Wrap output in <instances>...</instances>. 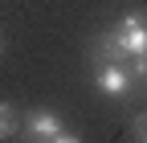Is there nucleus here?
I'll list each match as a JSON object with an SVG mask.
<instances>
[{
    "mask_svg": "<svg viewBox=\"0 0 147 143\" xmlns=\"http://www.w3.org/2000/svg\"><path fill=\"white\" fill-rule=\"evenodd\" d=\"M94 86L102 94H110V98H127V90H131V78H127V69L123 65H115V61H106V65H98L94 69Z\"/></svg>",
    "mask_w": 147,
    "mask_h": 143,
    "instance_id": "obj_2",
    "label": "nucleus"
},
{
    "mask_svg": "<svg viewBox=\"0 0 147 143\" xmlns=\"http://www.w3.org/2000/svg\"><path fill=\"white\" fill-rule=\"evenodd\" d=\"M0 49H4V41H0Z\"/></svg>",
    "mask_w": 147,
    "mask_h": 143,
    "instance_id": "obj_7",
    "label": "nucleus"
},
{
    "mask_svg": "<svg viewBox=\"0 0 147 143\" xmlns=\"http://www.w3.org/2000/svg\"><path fill=\"white\" fill-rule=\"evenodd\" d=\"M131 74H135V82L147 86V57H131Z\"/></svg>",
    "mask_w": 147,
    "mask_h": 143,
    "instance_id": "obj_5",
    "label": "nucleus"
},
{
    "mask_svg": "<svg viewBox=\"0 0 147 143\" xmlns=\"http://www.w3.org/2000/svg\"><path fill=\"white\" fill-rule=\"evenodd\" d=\"M65 131V123H61V115H53V111H33L25 123H21V143H45V139H53V135H61Z\"/></svg>",
    "mask_w": 147,
    "mask_h": 143,
    "instance_id": "obj_1",
    "label": "nucleus"
},
{
    "mask_svg": "<svg viewBox=\"0 0 147 143\" xmlns=\"http://www.w3.org/2000/svg\"><path fill=\"white\" fill-rule=\"evenodd\" d=\"M45 143H82V135H74V131H61V135H53V139H45Z\"/></svg>",
    "mask_w": 147,
    "mask_h": 143,
    "instance_id": "obj_6",
    "label": "nucleus"
},
{
    "mask_svg": "<svg viewBox=\"0 0 147 143\" xmlns=\"http://www.w3.org/2000/svg\"><path fill=\"white\" fill-rule=\"evenodd\" d=\"M131 135H135V143H147V111H143V115H135V123H131Z\"/></svg>",
    "mask_w": 147,
    "mask_h": 143,
    "instance_id": "obj_4",
    "label": "nucleus"
},
{
    "mask_svg": "<svg viewBox=\"0 0 147 143\" xmlns=\"http://www.w3.org/2000/svg\"><path fill=\"white\" fill-rule=\"evenodd\" d=\"M16 135H21V119H16V111H12L8 102H0V143H4V139H16Z\"/></svg>",
    "mask_w": 147,
    "mask_h": 143,
    "instance_id": "obj_3",
    "label": "nucleus"
}]
</instances>
